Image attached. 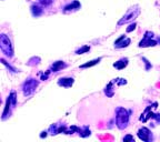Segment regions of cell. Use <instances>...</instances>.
Masks as SVG:
<instances>
[{
  "label": "cell",
  "mask_w": 160,
  "mask_h": 142,
  "mask_svg": "<svg viewBox=\"0 0 160 142\" xmlns=\"http://www.w3.org/2000/svg\"><path fill=\"white\" fill-rule=\"evenodd\" d=\"M130 39L129 38H127V36H121L120 38H118L116 41H115V47L116 48H118V49H120V48H125V47H128L129 44H130Z\"/></svg>",
  "instance_id": "7"
},
{
  "label": "cell",
  "mask_w": 160,
  "mask_h": 142,
  "mask_svg": "<svg viewBox=\"0 0 160 142\" xmlns=\"http://www.w3.org/2000/svg\"><path fill=\"white\" fill-rule=\"evenodd\" d=\"M136 26H137V24H136V22L131 24V25H130L129 27H128V28H127V32H131L132 30H135V29H136Z\"/></svg>",
  "instance_id": "20"
},
{
  "label": "cell",
  "mask_w": 160,
  "mask_h": 142,
  "mask_svg": "<svg viewBox=\"0 0 160 142\" xmlns=\"http://www.w3.org/2000/svg\"><path fill=\"white\" fill-rule=\"evenodd\" d=\"M152 37H153V34L150 31H147L144 34L143 39L139 42V47H155V46H157L158 42L152 40Z\"/></svg>",
  "instance_id": "5"
},
{
  "label": "cell",
  "mask_w": 160,
  "mask_h": 142,
  "mask_svg": "<svg viewBox=\"0 0 160 142\" xmlns=\"http://www.w3.org/2000/svg\"><path fill=\"white\" fill-rule=\"evenodd\" d=\"M113 80L111 81V82H109L108 83V85L106 87V89H105V93H106V96L107 97H109V98H111V97H113V94H115V89H113Z\"/></svg>",
  "instance_id": "14"
},
{
  "label": "cell",
  "mask_w": 160,
  "mask_h": 142,
  "mask_svg": "<svg viewBox=\"0 0 160 142\" xmlns=\"http://www.w3.org/2000/svg\"><path fill=\"white\" fill-rule=\"evenodd\" d=\"M0 48L2 52L8 56L9 58H11L14 56V48H12V44H11V41L6 34H1L0 36Z\"/></svg>",
  "instance_id": "2"
},
{
  "label": "cell",
  "mask_w": 160,
  "mask_h": 142,
  "mask_svg": "<svg viewBox=\"0 0 160 142\" xmlns=\"http://www.w3.org/2000/svg\"><path fill=\"white\" fill-rule=\"evenodd\" d=\"M81 7V5H80V2L79 1H74L72 3H70V5H68L65 7L63 9V12H69V11H75V10H78V9H80Z\"/></svg>",
  "instance_id": "11"
},
{
  "label": "cell",
  "mask_w": 160,
  "mask_h": 142,
  "mask_svg": "<svg viewBox=\"0 0 160 142\" xmlns=\"http://www.w3.org/2000/svg\"><path fill=\"white\" fill-rule=\"evenodd\" d=\"M101 61V58H98V59H95V60H91V61H88L87 63H84V65H81L80 68L81 69H86V68H90L92 67V66H96V65H98L99 62Z\"/></svg>",
  "instance_id": "16"
},
{
  "label": "cell",
  "mask_w": 160,
  "mask_h": 142,
  "mask_svg": "<svg viewBox=\"0 0 160 142\" xmlns=\"http://www.w3.org/2000/svg\"><path fill=\"white\" fill-rule=\"evenodd\" d=\"M42 12H43V9H42L40 6H38V5H34V6L31 7V13H32V16H34V17H39Z\"/></svg>",
  "instance_id": "15"
},
{
  "label": "cell",
  "mask_w": 160,
  "mask_h": 142,
  "mask_svg": "<svg viewBox=\"0 0 160 142\" xmlns=\"http://www.w3.org/2000/svg\"><path fill=\"white\" fill-rule=\"evenodd\" d=\"M139 13H140V9H139V7H135V8L129 9L128 12L124 16V18L118 22V26H121V25H124V24H127V22L131 21V20H134L135 18L138 17Z\"/></svg>",
  "instance_id": "3"
},
{
  "label": "cell",
  "mask_w": 160,
  "mask_h": 142,
  "mask_svg": "<svg viewBox=\"0 0 160 142\" xmlns=\"http://www.w3.org/2000/svg\"><path fill=\"white\" fill-rule=\"evenodd\" d=\"M156 108H157V104L155 106ZM151 106L150 107H147V109L144 110V112H143L142 114H141V117H140V121H142V122H147V120L148 119H153V116H155V113L151 112Z\"/></svg>",
  "instance_id": "8"
},
{
  "label": "cell",
  "mask_w": 160,
  "mask_h": 142,
  "mask_svg": "<svg viewBox=\"0 0 160 142\" xmlns=\"http://www.w3.org/2000/svg\"><path fill=\"white\" fill-rule=\"evenodd\" d=\"M66 67H67V65L63 61H56V62H53L51 65L50 71H52V72H58L59 70H61V69H63V68Z\"/></svg>",
  "instance_id": "10"
},
{
  "label": "cell",
  "mask_w": 160,
  "mask_h": 142,
  "mask_svg": "<svg viewBox=\"0 0 160 142\" xmlns=\"http://www.w3.org/2000/svg\"><path fill=\"white\" fill-rule=\"evenodd\" d=\"M90 130H89V127H82V128H80V130H79V135L80 137H82V138H86V137H88V135H90Z\"/></svg>",
  "instance_id": "17"
},
{
  "label": "cell",
  "mask_w": 160,
  "mask_h": 142,
  "mask_svg": "<svg viewBox=\"0 0 160 142\" xmlns=\"http://www.w3.org/2000/svg\"><path fill=\"white\" fill-rule=\"evenodd\" d=\"M142 60L144 61V63H146V66H147V68H146V70H149L150 68H151V66H150V63H149V61L147 60L146 58H142Z\"/></svg>",
  "instance_id": "22"
},
{
  "label": "cell",
  "mask_w": 160,
  "mask_h": 142,
  "mask_svg": "<svg viewBox=\"0 0 160 142\" xmlns=\"http://www.w3.org/2000/svg\"><path fill=\"white\" fill-rule=\"evenodd\" d=\"M128 58H122L118 60L117 62H115L113 63V67L116 68V69H118V70H122L124 68H126L128 66Z\"/></svg>",
  "instance_id": "13"
},
{
  "label": "cell",
  "mask_w": 160,
  "mask_h": 142,
  "mask_svg": "<svg viewBox=\"0 0 160 142\" xmlns=\"http://www.w3.org/2000/svg\"><path fill=\"white\" fill-rule=\"evenodd\" d=\"M124 141H135V139H134V137H132V135L128 134V135H126V137L124 138Z\"/></svg>",
  "instance_id": "21"
},
{
  "label": "cell",
  "mask_w": 160,
  "mask_h": 142,
  "mask_svg": "<svg viewBox=\"0 0 160 142\" xmlns=\"http://www.w3.org/2000/svg\"><path fill=\"white\" fill-rule=\"evenodd\" d=\"M41 138H43V137H47V132H42V134L40 135Z\"/></svg>",
  "instance_id": "23"
},
{
  "label": "cell",
  "mask_w": 160,
  "mask_h": 142,
  "mask_svg": "<svg viewBox=\"0 0 160 142\" xmlns=\"http://www.w3.org/2000/svg\"><path fill=\"white\" fill-rule=\"evenodd\" d=\"M75 82L74 78H60L58 80V84L60 87H65V88H70Z\"/></svg>",
  "instance_id": "9"
},
{
  "label": "cell",
  "mask_w": 160,
  "mask_h": 142,
  "mask_svg": "<svg viewBox=\"0 0 160 142\" xmlns=\"http://www.w3.org/2000/svg\"><path fill=\"white\" fill-rule=\"evenodd\" d=\"M89 50H90V47H89V46H84V47L79 48V49L76 51V53L77 55H82L84 52H88Z\"/></svg>",
  "instance_id": "18"
},
{
  "label": "cell",
  "mask_w": 160,
  "mask_h": 142,
  "mask_svg": "<svg viewBox=\"0 0 160 142\" xmlns=\"http://www.w3.org/2000/svg\"><path fill=\"white\" fill-rule=\"evenodd\" d=\"M38 84H39L38 80H36V79H28L24 83V85H22L24 94L25 96H30L31 93H34L36 88L38 87Z\"/></svg>",
  "instance_id": "4"
},
{
  "label": "cell",
  "mask_w": 160,
  "mask_h": 142,
  "mask_svg": "<svg viewBox=\"0 0 160 142\" xmlns=\"http://www.w3.org/2000/svg\"><path fill=\"white\" fill-rule=\"evenodd\" d=\"M39 2H40V5H42V6L48 7V6H50L51 3L53 2V0H39Z\"/></svg>",
  "instance_id": "19"
},
{
  "label": "cell",
  "mask_w": 160,
  "mask_h": 142,
  "mask_svg": "<svg viewBox=\"0 0 160 142\" xmlns=\"http://www.w3.org/2000/svg\"><path fill=\"white\" fill-rule=\"evenodd\" d=\"M10 106H12L11 103V100H10V97H8V99L6 101V107H5V110L2 112V120H6L7 117L10 116ZM14 107V106H12Z\"/></svg>",
  "instance_id": "12"
},
{
  "label": "cell",
  "mask_w": 160,
  "mask_h": 142,
  "mask_svg": "<svg viewBox=\"0 0 160 142\" xmlns=\"http://www.w3.org/2000/svg\"><path fill=\"white\" fill-rule=\"evenodd\" d=\"M138 137H139V139L140 140H142L144 142H148V141H151L152 140V133L151 131L148 129V128H146V127H142V128H140L139 130H138Z\"/></svg>",
  "instance_id": "6"
},
{
  "label": "cell",
  "mask_w": 160,
  "mask_h": 142,
  "mask_svg": "<svg viewBox=\"0 0 160 142\" xmlns=\"http://www.w3.org/2000/svg\"><path fill=\"white\" fill-rule=\"evenodd\" d=\"M129 118H130V111L121 107L116 109V125L118 129L120 130L126 129L129 125Z\"/></svg>",
  "instance_id": "1"
}]
</instances>
